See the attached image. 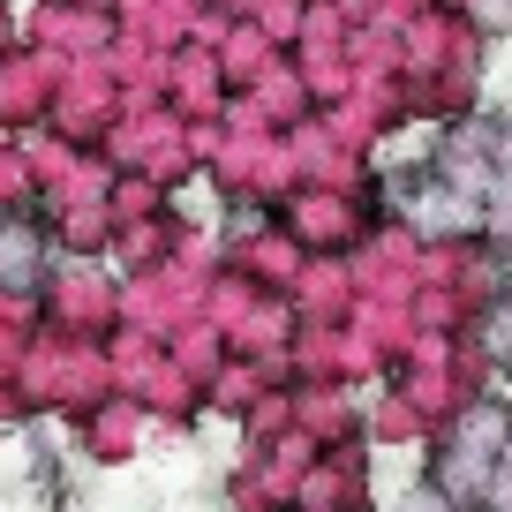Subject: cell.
<instances>
[{
    "mask_svg": "<svg viewBox=\"0 0 512 512\" xmlns=\"http://www.w3.org/2000/svg\"><path fill=\"white\" fill-rule=\"evenodd\" d=\"M482 354H490L497 369H512V302H497L490 317H482Z\"/></svg>",
    "mask_w": 512,
    "mask_h": 512,
    "instance_id": "cell-1",
    "label": "cell"
},
{
    "mask_svg": "<svg viewBox=\"0 0 512 512\" xmlns=\"http://www.w3.org/2000/svg\"><path fill=\"white\" fill-rule=\"evenodd\" d=\"M31 279H38V234L16 226V234H8V287H31Z\"/></svg>",
    "mask_w": 512,
    "mask_h": 512,
    "instance_id": "cell-2",
    "label": "cell"
}]
</instances>
